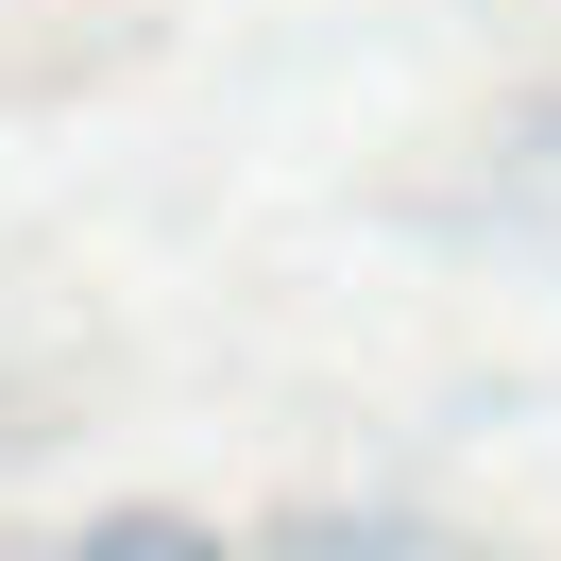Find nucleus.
<instances>
[{
	"mask_svg": "<svg viewBox=\"0 0 561 561\" xmlns=\"http://www.w3.org/2000/svg\"><path fill=\"white\" fill-rule=\"evenodd\" d=\"M69 561H221V545H205V527H153V511H119V527H85Z\"/></svg>",
	"mask_w": 561,
	"mask_h": 561,
	"instance_id": "1",
	"label": "nucleus"
}]
</instances>
